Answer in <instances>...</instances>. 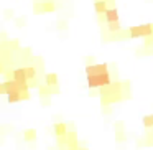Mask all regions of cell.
I'll return each instance as SVG.
<instances>
[{"mask_svg":"<svg viewBox=\"0 0 153 150\" xmlns=\"http://www.w3.org/2000/svg\"><path fill=\"white\" fill-rule=\"evenodd\" d=\"M46 84L48 86H56L58 84V76L56 74H48L46 76Z\"/></svg>","mask_w":153,"mask_h":150,"instance_id":"cell-9","label":"cell"},{"mask_svg":"<svg viewBox=\"0 0 153 150\" xmlns=\"http://www.w3.org/2000/svg\"><path fill=\"white\" fill-rule=\"evenodd\" d=\"M110 84H112V81H110L109 73L87 76V86H89L91 89H94V87H107V86H110Z\"/></svg>","mask_w":153,"mask_h":150,"instance_id":"cell-1","label":"cell"},{"mask_svg":"<svg viewBox=\"0 0 153 150\" xmlns=\"http://www.w3.org/2000/svg\"><path fill=\"white\" fill-rule=\"evenodd\" d=\"M109 30H110V31H117V30H120L119 22H115V23H109Z\"/></svg>","mask_w":153,"mask_h":150,"instance_id":"cell-13","label":"cell"},{"mask_svg":"<svg viewBox=\"0 0 153 150\" xmlns=\"http://www.w3.org/2000/svg\"><path fill=\"white\" fill-rule=\"evenodd\" d=\"M12 76H13L12 79H15L17 83H20V84H28V78H27V73H25V68H18V69H15Z\"/></svg>","mask_w":153,"mask_h":150,"instance_id":"cell-4","label":"cell"},{"mask_svg":"<svg viewBox=\"0 0 153 150\" xmlns=\"http://www.w3.org/2000/svg\"><path fill=\"white\" fill-rule=\"evenodd\" d=\"M143 125H145L146 129H153V114H152V116H145V117H143Z\"/></svg>","mask_w":153,"mask_h":150,"instance_id":"cell-10","label":"cell"},{"mask_svg":"<svg viewBox=\"0 0 153 150\" xmlns=\"http://www.w3.org/2000/svg\"><path fill=\"white\" fill-rule=\"evenodd\" d=\"M102 73H109V66L105 63L100 64H91L86 68V74L87 76H92V74H102Z\"/></svg>","mask_w":153,"mask_h":150,"instance_id":"cell-3","label":"cell"},{"mask_svg":"<svg viewBox=\"0 0 153 150\" xmlns=\"http://www.w3.org/2000/svg\"><path fill=\"white\" fill-rule=\"evenodd\" d=\"M7 99L10 104H15V102H20L22 101V93H10L7 94Z\"/></svg>","mask_w":153,"mask_h":150,"instance_id":"cell-8","label":"cell"},{"mask_svg":"<svg viewBox=\"0 0 153 150\" xmlns=\"http://www.w3.org/2000/svg\"><path fill=\"white\" fill-rule=\"evenodd\" d=\"M79 150H87V149H79Z\"/></svg>","mask_w":153,"mask_h":150,"instance_id":"cell-16","label":"cell"},{"mask_svg":"<svg viewBox=\"0 0 153 150\" xmlns=\"http://www.w3.org/2000/svg\"><path fill=\"white\" fill-rule=\"evenodd\" d=\"M0 94H7V89H5L4 83H0Z\"/></svg>","mask_w":153,"mask_h":150,"instance_id":"cell-15","label":"cell"},{"mask_svg":"<svg viewBox=\"0 0 153 150\" xmlns=\"http://www.w3.org/2000/svg\"><path fill=\"white\" fill-rule=\"evenodd\" d=\"M94 10H96L97 13H105V12L109 10L107 2L105 0H96V2H94Z\"/></svg>","mask_w":153,"mask_h":150,"instance_id":"cell-6","label":"cell"},{"mask_svg":"<svg viewBox=\"0 0 153 150\" xmlns=\"http://www.w3.org/2000/svg\"><path fill=\"white\" fill-rule=\"evenodd\" d=\"M35 137H36L35 130H27V132H25V139L27 140H31V139H35Z\"/></svg>","mask_w":153,"mask_h":150,"instance_id":"cell-12","label":"cell"},{"mask_svg":"<svg viewBox=\"0 0 153 150\" xmlns=\"http://www.w3.org/2000/svg\"><path fill=\"white\" fill-rule=\"evenodd\" d=\"M104 15H105L107 23H115V22H119V12H117V8H109Z\"/></svg>","mask_w":153,"mask_h":150,"instance_id":"cell-5","label":"cell"},{"mask_svg":"<svg viewBox=\"0 0 153 150\" xmlns=\"http://www.w3.org/2000/svg\"><path fill=\"white\" fill-rule=\"evenodd\" d=\"M53 8H54V5L51 4V2H46V4L43 5V10H46V12H51Z\"/></svg>","mask_w":153,"mask_h":150,"instance_id":"cell-14","label":"cell"},{"mask_svg":"<svg viewBox=\"0 0 153 150\" xmlns=\"http://www.w3.org/2000/svg\"><path fill=\"white\" fill-rule=\"evenodd\" d=\"M153 33L152 25H138V27H132L128 30L130 38H142V37H150Z\"/></svg>","mask_w":153,"mask_h":150,"instance_id":"cell-2","label":"cell"},{"mask_svg":"<svg viewBox=\"0 0 153 150\" xmlns=\"http://www.w3.org/2000/svg\"><path fill=\"white\" fill-rule=\"evenodd\" d=\"M54 134H56L58 137L66 135V134H68V125H66L64 122H58V124H54Z\"/></svg>","mask_w":153,"mask_h":150,"instance_id":"cell-7","label":"cell"},{"mask_svg":"<svg viewBox=\"0 0 153 150\" xmlns=\"http://www.w3.org/2000/svg\"><path fill=\"white\" fill-rule=\"evenodd\" d=\"M25 73H27V78H28V79H33V78L36 76V71H35V68H31V66L25 68Z\"/></svg>","mask_w":153,"mask_h":150,"instance_id":"cell-11","label":"cell"}]
</instances>
